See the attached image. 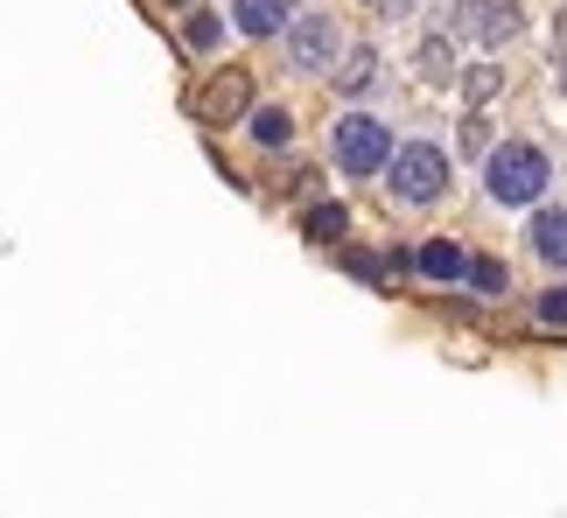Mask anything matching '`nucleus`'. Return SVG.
<instances>
[{
	"instance_id": "obj_12",
	"label": "nucleus",
	"mask_w": 567,
	"mask_h": 518,
	"mask_svg": "<svg viewBox=\"0 0 567 518\" xmlns=\"http://www.w3.org/2000/svg\"><path fill=\"white\" fill-rule=\"evenodd\" d=\"M413 71H421L427 84H449V77H455V50H449V35H421V50H413Z\"/></svg>"
},
{
	"instance_id": "obj_7",
	"label": "nucleus",
	"mask_w": 567,
	"mask_h": 518,
	"mask_svg": "<svg viewBox=\"0 0 567 518\" xmlns=\"http://www.w3.org/2000/svg\"><path fill=\"white\" fill-rule=\"evenodd\" d=\"M526 239H533V252H539V267L567 273V204H547V210H533Z\"/></svg>"
},
{
	"instance_id": "obj_17",
	"label": "nucleus",
	"mask_w": 567,
	"mask_h": 518,
	"mask_svg": "<svg viewBox=\"0 0 567 518\" xmlns=\"http://www.w3.org/2000/svg\"><path fill=\"white\" fill-rule=\"evenodd\" d=\"M455 147H463V155H491V120L484 113H463V126H455Z\"/></svg>"
},
{
	"instance_id": "obj_15",
	"label": "nucleus",
	"mask_w": 567,
	"mask_h": 518,
	"mask_svg": "<svg viewBox=\"0 0 567 518\" xmlns=\"http://www.w3.org/2000/svg\"><path fill=\"white\" fill-rule=\"evenodd\" d=\"M463 280H470V288H476V294H491V301H497V294H505V288H512V273H505V259H491V252H470V273H463Z\"/></svg>"
},
{
	"instance_id": "obj_11",
	"label": "nucleus",
	"mask_w": 567,
	"mask_h": 518,
	"mask_svg": "<svg viewBox=\"0 0 567 518\" xmlns=\"http://www.w3.org/2000/svg\"><path fill=\"white\" fill-rule=\"evenodd\" d=\"M343 231H351V204H337V197H316L309 210H301V239H316V246H337Z\"/></svg>"
},
{
	"instance_id": "obj_21",
	"label": "nucleus",
	"mask_w": 567,
	"mask_h": 518,
	"mask_svg": "<svg viewBox=\"0 0 567 518\" xmlns=\"http://www.w3.org/2000/svg\"><path fill=\"white\" fill-rule=\"evenodd\" d=\"M176 8H196V0H176Z\"/></svg>"
},
{
	"instance_id": "obj_5",
	"label": "nucleus",
	"mask_w": 567,
	"mask_h": 518,
	"mask_svg": "<svg viewBox=\"0 0 567 518\" xmlns=\"http://www.w3.org/2000/svg\"><path fill=\"white\" fill-rule=\"evenodd\" d=\"M288 63H295V71H337V63H343V29H337V21L330 14H295L288 21Z\"/></svg>"
},
{
	"instance_id": "obj_8",
	"label": "nucleus",
	"mask_w": 567,
	"mask_h": 518,
	"mask_svg": "<svg viewBox=\"0 0 567 518\" xmlns=\"http://www.w3.org/2000/svg\"><path fill=\"white\" fill-rule=\"evenodd\" d=\"M295 0H231V29L238 35H288Z\"/></svg>"
},
{
	"instance_id": "obj_16",
	"label": "nucleus",
	"mask_w": 567,
	"mask_h": 518,
	"mask_svg": "<svg viewBox=\"0 0 567 518\" xmlns=\"http://www.w3.org/2000/svg\"><path fill=\"white\" fill-rule=\"evenodd\" d=\"M252 141L259 147H288L295 141V120L280 113V105H252Z\"/></svg>"
},
{
	"instance_id": "obj_2",
	"label": "nucleus",
	"mask_w": 567,
	"mask_h": 518,
	"mask_svg": "<svg viewBox=\"0 0 567 518\" xmlns=\"http://www.w3.org/2000/svg\"><path fill=\"white\" fill-rule=\"evenodd\" d=\"M385 189H392V204H406V210L442 204L449 197V155L434 141H400L392 162H385Z\"/></svg>"
},
{
	"instance_id": "obj_13",
	"label": "nucleus",
	"mask_w": 567,
	"mask_h": 518,
	"mask_svg": "<svg viewBox=\"0 0 567 518\" xmlns=\"http://www.w3.org/2000/svg\"><path fill=\"white\" fill-rule=\"evenodd\" d=\"M455 84H463V99H470V113H484V105H491L497 92H505V71H497V63H470V71H463V77H455Z\"/></svg>"
},
{
	"instance_id": "obj_4",
	"label": "nucleus",
	"mask_w": 567,
	"mask_h": 518,
	"mask_svg": "<svg viewBox=\"0 0 567 518\" xmlns=\"http://www.w3.org/2000/svg\"><path fill=\"white\" fill-rule=\"evenodd\" d=\"M526 35V8L518 0H455L449 8V42H476V50H505Z\"/></svg>"
},
{
	"instance_id": "obj_9",
	"label": "nucleus",
	"mask_w": 567,
	"mask_h": 518,
	"mask_svg": "<svg viewBox=\"0 0 567 518\" xmlns=\"http://www.w3.org/2000/svg\"><path fill=\"white\" fill-rule=\"evenodd\" d=\"M413 273L434 280V288H449V280L470 273V252L455 246V239H427V246H413Z\"/></svg>"
},
{
	"instance_id": "obj_19",
	"label": "nucleus",
	"mask_w": 567,
	"mask_h": 518,
	"mask_svg": "<svg viewBox=\"0 0 567 518\" xmlns=\"http://www.w3.org/2000/svg\"><path fill=\"white\" fill-rule=\"evenodd\" d=\"M547 50H554V63H567V8L554 14V35H547Z\"/></svg>"
},
{
	"instance_id": "obj_18",
	"label": "nucleus",
	"mask_w": 567,
	"mask_h": 518,
	"mask_svg": "<svg viewBox=\"0 0 567 518\" xmlns=\"http://www.w3.org/2000/svg\"><path fill=\"white\" fill-rule=\"evenodd\" d=\"M533 315L547 322V330H567V288H547V294L533 301Z\"/></svg>"
},
{
	"instance_id": "obj_20",
	"label": "nucleus",
	"mask_w": 567,
	"mask_h": 518,
	"mask_svg": "<svg viewBox=\"0 0 567 518\" xmlns=\"http://www.w3.org/2000/svg\"><path fill=\"white\" fill-rule=\"evenodd\" d=\"M560 92H567V63H560Z\"/></svg>"
},
{
	"instance_id": "obj_10",
	"label": "nucleus",
	"mask_w": 567,
	"mask_h": 518,
	"mask_svg": "<svg viewBox=\"0 0 567 518\" xmlns=\"http://www.w3.org/2000/svg\"><path fill=\"white\" fill-rule=\"evenodd\" d=\"M372 84H379V50H372V42L343 50V63H337V92H343V99H372Z\"/></svg>"
},
{
	"instance_id": "obj_14",
	"label": "nucleus",
	"mask_w": 567,
	"mask_h": 518,
	"mask_svg": "<svg viewBox=\"0 0 567 518\" xmlns=\"http://www.w3.org/2000/svg\"><path fill=\"white\" fill-rule=\"evenodd\" d=\"M217 42H225V14H210V8H189V21H183V50L210 56Z\"/></svg>"
},
{
	"instance_id": "obj_3",
	"label": "nucleus",
	"mask_w": 567,
	"mask_h": 518,
	"mask_svg": "<svg viewBox=\"0 0 567 518\" xmlns=\"http://www.w3.org/2000/svg\"><path fill=\"white\" fill-rule=\"evenodd\" d=\"M392 147H400V141H392L385 120H372V113H343L337 134H330V162H337L351 183H372V176H385Z\"/></svg>"
},
{
	"instance_id": "obj_1",
	"label": "nucleus",
	"mask_w": 567,
	"mask_h": 518,
	"mask_svg": "<svg viewBox=\"0 0 567 518\" xmlns=\"http://www.w3.org/2000/svg\"><path fill=\"white\" fill-rule=\"evenodd\" d=\"M547 183H554V162H547V147H533V141H497L484 155V197L505 204V210L539 204Z\"/></svg>"
},
{
	"instance_id": "obj_6",
	"label": "nucleus",
	"mask_w": 567,
	"mask_h": 518,
	"mask_svg": "<svg viewBox=\"0 0 567 518\" xmlns=\"http://www.w3.org/2000/svg\"><path fill=\"white\" fill-rule=\"evenodd\" d=\"M246 113H252V77L246 71H217L204 84V99H196V120H204V126H231Z\"/></svg>"
}]
</instances>
